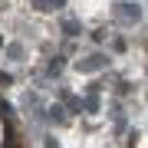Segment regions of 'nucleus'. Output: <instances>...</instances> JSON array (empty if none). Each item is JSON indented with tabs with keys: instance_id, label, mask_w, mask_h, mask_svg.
<instances>
[{
	"instance_id": "obj_1",
	"label": "nucleus",
	"mask_w": 148,
	"mask_h": 148,
	"mask_svg": "<svg viewBox=\"0 0 148 148\" xmlns=\"http://www.w3.org/2000/svg\"><path fill=\"white\" fill-rule=\"evenodd\" d=\"M115 16L125 20V23H135V20H142V10H138V3H119L115 7Z\"/></svg>"
},
{
	"instance_id": "obj_2",
	"label": "nucleus",
	"mask_w": 148,
	"mask_h": 148,
	"mask_svg": "<svg viewBox=\"0 0 148 148\" xmlns=\"http://www.w3.org/2000/svg\"><path fill=\"white\" fill-rule=\"evenodd\" d=\"M106 66H109V59L102 56V53H95L89 63H79V69H86V73H92V69H106Z\"/></svg>"
},
{
	"instance_id": "obj_3",
	"label": "nucleus",
	"mask_w": 148,
	"mask_h": 148,
	"mask_svg": "<svg viewBox=\"0 0 148 148\" xmlns=\"http://www.w3.org/2000/svg\"><path fill=\"white\" fill-rule=\"evenodd\" d=\"M63 66H66V59H63V56H56L53 63L46 66V76H59V73H63Z\"/></svg>"
},
{
	"instance_id": "obj_4",
	"label": "nucleus",
	"mask_w": 148,
	"mask_h": 148,
	"mask_svg": "<svg viewBox=\"0 0 148 148\" xmlns=\"http://www.w3.org/2000/svg\"><path fill=\"white\" fill-rule=\"evenodd\" d=\"M63 30H66V36H76L79 33V23L76 20H63Z\"/></svg>"
},
{
	"instance_id": "obj_5",
	"label": "nucleus",
	"mask_w": 148,
	"mask_h": 148,
	"mask_svg": "<svg viewBox=\"0 0 148 148\" xmlns=\"http://www.w3.org/2000/svg\"><path fill=\"white\" fill-rule=\"evenodd\" d=\"M49 119H53V122H59V119H63V109H59V106H53V109H49Z\"/></svg>"
},
{
	"instance_id": "obj_6",
	"label": "nucleus",
	"mask_w": 148,
	"mask_h": 148,
	"mask_svg": "<svg viewBox=\"0 0 148 148\" xmlns=\"http://www.w3.org/2000/svg\"><path fill=\"white\" fill-rule=\"evenodd\" d=\"M49 3H53L56 10H59V7H66V0H49Z\"/></svg>"
}]
</instances>
